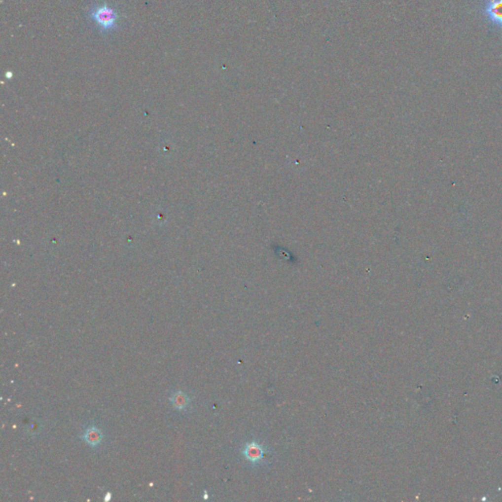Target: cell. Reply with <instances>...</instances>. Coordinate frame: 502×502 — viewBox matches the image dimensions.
I'll use <instances>...</instances> for the list:
<instances>
[{"label": "cell", "instance_id": "obj_1", "mask_svg": "<svg viewBox=\"0 0 502 502\" xmlns=\"http://www.w3.org/2000/svg\"><path fill=\"white\" fill-rule=\"evenodd\" d=\"M85 18L90 27L102 37L112 36L122 31L126 24V16L110 0L91 3L86 9Z\"/></svg>", "mask_w": 502, "mask_h": 502}, {"label": "cell", "instance_id": "obj_2", "mask_svg": "<svg viewBox=\"0 0 502 502\" xmlns=\"http://www.w3.org/2000/svg\"><path fill=\"white\" fill-rule=\"evenodd\" d=\"M482 13L489 23L502 30V0H485Z\"/></svg>", "mask_w": 502, "mask_h": 502}, {"label": "cell", "instance_id": "obj_3", "mask_svg": "<svg viewBox=\"0 0 502 502\" xmlns=\"http://www.w3.org/2000/svg\"><path fill=\"white\" fill-rule=\"evenodd\" d=\"M264 453H265V451H264L263 447L256 442H251V444H249L246 447V449L244 451V455L247 457V459H249L251 462L260 461L263 458Z\"/></svg>", "mask_w": 502, "mask_h": 502}, {"label": "cell", "instance_id": "obj_4", "mask_svg": "<svg viewBox=\"0 0 502 502\" xmlns=\"http://www.w3.org/2000/svg\"><path fill=\"white\" fill-rule=\"evenodd\" d=\"M103 434L100 430H98L96 427H90L88 428L84 434V439L90 445L95 446L98 445L102 440Z\"/></svg>", "mask_w": 502, "mask_h": 502}, {"label": "cell", "instance_id": "obj_5", "mask_svg": "<svg viewBox=\"0 0 502 502\" xmlns=\"http://www.w3.org/2000/svg\"><path fill=\"white\" fill-rule=\"evenodd\" d=\"M170 399H171V402L173 403L174 407L179 410H182V409L186 408L189 403L188 397L181 392L174 393Z\"/></svg>", "mask_w": 502, "mask_h": 502}]
</instances>
